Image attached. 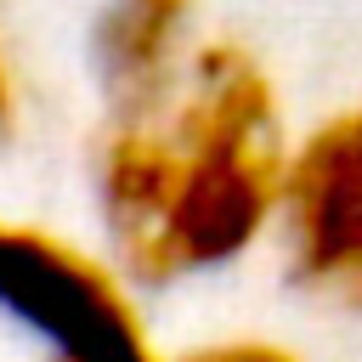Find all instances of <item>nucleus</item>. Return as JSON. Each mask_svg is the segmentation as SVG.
Masks as SVG:
<instances>
[{"label":"nucleus","mask_w":362,"mask_h":362,"mask_svg":"<svg viewBox=\"0 0 362 362\" xmlns=\"http://www.w3.org/2000/svg\"><path fill=\"white\" fill-rule=\"evenodd\" d=\"M0 305L40 328L62 362H158L124 288L51 232L0 221Z\"/></svg>","instance_id":"2"},{"label":"nucleus","mask_w":362,"mask_h":362,"mask_svg":"<svg viewBox=\"0 0 362 362\" xmlns=\"http://www.w3.org/2000/svg\"><path fill=\"white\" fill-rule=\"evenodd\" d=\"M181 362H294L288 351L277 345H260V339H232V345H209V351H192Z\"/></svg>","instance_id":"5"},{"label":"nucleus","mask_w":362,"mask_h":362,"mask_svg":"<svg viewBox=\"0 0 362 362\" xmlns=\"http://www.w3.org/2000/svg\"><path fill=\"white\" fill-rule=\"evenodd\" d=\"M11 113V79H6V68H0V119Z\"/></svg>","instance_id":"6"},{"label":"nucleus","mask_w":362,"mask_h":362,"mask_svg":"<svg viewBox=\"0 0 362 362\" xmlns=\"http://www.w3.org/2000/svg\"><path fill=\"white\" fill-rule=\"evenodd\" d=\"M181 175L153 243L147 277H175L243 255L283 204L288 164L277 147V102L238 45H204L175 107Z\"/></svg>","instance_id":"1"},{"label":"nucleus","mask_w":362,"mask_h":362,"mask_svg":"<svg viewBox=\"0 0 362 362\" xmlns=\"http://www.w3.org/2000/svg\"><path fill=\"white\" fill-rule=\"evenodd\" d=\"M283 204L300 277L362 288V107L339 113L294 153Z\"/></svg>","instance_id":"3"},{"label":"nucleus","mask_w":362,"mask_h":362,"mask_svg":"<svg viewBox=\"0 0 362 362\" xmlns=\"http://www.w3.org/2000/svg\"><path fill=\"white\" fill-rule=\"evenodd\" d=\"M192 0H113L96 28V68L119 107L136 119L175 79V40L187 28Z\"/></svg>","instance_id":"4"}]
</instances>
